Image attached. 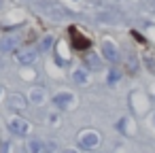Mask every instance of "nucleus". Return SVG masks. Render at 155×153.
<instances>
[{
    "label": "nucleus",
    "instance_id": "obj_1",
    "mask_svg": "<svg viewBox=\"0 0 155 153\" xmlns=\"http://www.w3.org/2000/svg\"><path fill=\"white\" fill-rule=\"evenodd\" d=\"M9 130H11V134H15V136H26L28 132H30V123L26 121V119H21V117H13V119H9Z\"/></svg>",
    "mask_w": 155,
    "mask_h": 153
},
{
    "label": "nucleus",
    "instance_id": "obj_2",
    "mask_svg": "<svg viewBox=\"0 0 155 153\" xmlns=\"http://www.w3.org/2000/svg\"><path fill=\"white\" fill-rule=\"evenodd\" d=\"M100 145V134H96V132H81L79 134V147L81 149H96Z\"/></svg>",
    "mask_w": 155,
    "mask_h": 153
},
{
    "label": "nucleus",
    "instance_id": "obj_3",
    "mask_svg": "<svg viewBox=\"0 0 155 153\" xmlns=\"http://www.w3.org/2000/svg\"><path fill=\"white\" fill-rule=\"evenodd\" d=\"M36 55H38L36 49H21V51H17V62L21 66H30V64H34Z\"/></svg>",
    "mask_w": 155,
    "mask_h": 153
},
{
    "label": "nucleus",
    "instance_id": "obj_4",
    "mask_svg": "<svg viewBox=\"0 0 155 153\" xmlns=\"http://www.w3.org/2000/svg\"><path fill=\"white\" fill-rule=\"evenodd\" d=\"M102 55H104L108 62H115L117 55H119V51H117V47H115L110 41H104V43H102Z\"/></svg>",
    "mask_w": 155,
    "mask_h": 153
},
{
    "label": "nucleus",
    "instance_id": "obj_5",
    "mask_svg": "<svg viewBox=\"0 0 155 153\" xmlns=\"http://www.w3.org/2000/svg\"><path fill=\"white\" fill-rule=\"evenodd\" d=\"M70 102H72V94H68V91H60V94L53 96V104L58 108H66Z\"/></svg>",
    "mask_w": 155,
    "mask_h": 153
},
{
    "label": "nucleus",
    "instance_id": "obj_6",
    "mask_svg": "<svg viewBox=\"0 0 155 153\" xmlns=\"http://www.w3.org/2000/svg\"><path fill=\"white\" fill-rule=\"evenodd\" d=\"M17 36L15 34H9V36H5L2 38V43H0V51H2V53H9V51H13L15 49V45H17Z\"/></svg>",
    "mask_w": 155,
    "mask_h": 153
},
{
    "label": "nucleus",
    "instance_id": "obj_7",
    "mask_svg": "<svg viewBox=\"0 0 155 153\" xmlns=\"http://www.w3.org/2000/svg\"><path fill=\"white\" fill-rule=\"evenodd\" d=\"M11 106L17 108V111H24V108L28 106V102H26V98H24L21 94H13V96H11Z\"/></svg>",
    "mask_w": 155,
    "mask_h": 153
},
{
    "label": "nucleus",
    "instance_id": "obj_8",
    "mask_svg": "<svg viewBox=\"0 0 155 153\" xmlns=\"http://www.w3.org/2000/svg\"><path fill=\"white\" fill-rule=\"evenodd\" d=\"M28 151H30V153H43V142L36 140V138H32V140L28 142Z\"/></svg>",
    "mask_w": 155,
    "mask_h": 153
},
{
    "label": "nucleus",
    "instance_id": "obj_9",
    "mask_svg": "<svg viewBox=\"0 0 155 153\" xmlns=\"http://www.w3.org/2000/svg\"><path fill=\"white\" fill-rule=\"evenodd\" d=\"M30 100H32L34 104H41V102L45 100V94H43L41 89H34V91H32V96H30Z\"/></svg>",
    "mask_w": 155,
    "mask_h": 153
},
{
    "label": "nucleus",
    "instance_id": "obj_10",
    "mask_svg": "<svg viewBox=\"0 0 155 153\" xmlns=\"http://www.w3.org/2000/svg\"><path fill=\"white\" fill-rule=\"evenodd\" d=\"M72 77H74V81H77V83H85V81H87V72H85V70H81V68H79V70H74V75H72Z\"/></svg>",
    "mask_w": 155,
    "mask_h": 153
},
{
    "label": "nucleus",
    "instance_id": "obj_11",
    "mask_svg": "<svg viewBox=\"0 0 155 153\" xmlns=\"http://www.w3.org/2000/svg\"><path fill=\"white\" fill-rule=\"evenodd\" d=\"M9 149H11V145H9V142H5L2 147H0V153H9Z\"/></svg>",
    "mask_w": 155,
    "mask_h": 153
},
{
    "label": "nucleus",
    "instance_id": "obj_12",
    "mask_svg": "<svg viewBox=\"0 0 155 153\" xmlns=\"http://www.w3.org/2000/svg\"><path fill=\"white\" fill-rule=\"evenodd\" d=\"M147 64H149V70H155V62L153 60H147Z\"/></svg>",
    "mask_w": 155,
    "mask_h": 153
},
{
    "label": "nucleus",
    "instance_id": "obj_13",
    "mask_svg": "<svg viewBox=\"0 0 155 153\" xmlns=\"http://www.w3.org/2000/svg\"><path fill=\"white\" fill-rule=\"evenodd\" d=\"M64 153H79V151H77V149H66Z\"/></svg>",
    "mask_w": 155,
    "mask_h": 153
},
{
    "label": "nucleus",
    "instance_id": "obj_14",
    "mask_svg": "<svg viewBox=\"0 0 155 153\" xmlns=\"http://www.w3.org/2000/svg\"><path fill=\"white\" fill-rule=\"evenodd\" d=\"M0 96H2V87H0Z\"/></svg>",
    "mask_w": 155,
    "mask_h": 153
},
{
    "label": "nucleus",
    "instance_id": "obj_15",
    "mask_svg": "<svg viewBox=\"0 0 155 153\" xmlns=\"http://www.w3.org/2000/svg\"><path fill=\"white\" fill-rule=\"evenodd\" d=\"M153 123H155V115H153Z\"/></svg>",
    "mask_w": 155,
    "mask_h": 153
}]
</instances>
